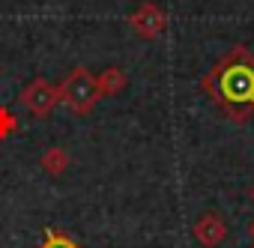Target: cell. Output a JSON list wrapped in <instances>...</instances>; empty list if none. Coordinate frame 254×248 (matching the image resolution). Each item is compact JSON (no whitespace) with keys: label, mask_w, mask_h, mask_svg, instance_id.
<instances>
[{"label":"cell","mask_w":254,"mask_h":248,"mask_svg":"<svg viewBox=\"0 0 254 248\" xmlns=\"http://www.w3.org/2000/svg\"><path fill=\"white\" fill-rule=\"evenodd\" d=\"M39 165H42V171H48L51 177H60V174H66V168H69V153H66L63 147H51V150L42 153Z\"/></svg>","instance_id":"cell-7"},{"label":"cell","mask_w":254,"mask_h":248,"mask_svg":"<svg viewBox=\"0 0 254 248\" xmlns=\"http://www.w3.org/2000/svg\"><path fill=\"white\" fill-rule=\"evenodd\" d=\"M21 102L33 117H51L54 108L60 105V87L51 84L48 78H33L21 90Z\"/></svg>","instance_id":"cell-3"},{"label":"cell","mask_w":254,"mask_h":248,"mask_svg":"<svg viewBox=\"0 0 254 248\" xmlns=\"http://www.w3.org/2000/svg\"><path fill=\"white\" fill-rule=\"evenodd\" d=\"M99 99H102V93H99L96 75L84 66H75L60 84V105L66 111H72L75 117H87Z\"/></svg>","instance_id":"cell-2"},{"label":"cell","mask_w":254,"mask_h":248,"mask_svg":"<svg viewBox=\"0 0 254 248\" xmlns=\"http://www.w3.org/2000/svg\"><path fill=\"white\" fill-rule=\"evenodd\" d=\"M129 27L141 36V39H159L162 30L168 27V15L159 3H153V0H147V3H141L132 15H129Z\"/></svg>","instance_id":"cell-4"},{"label":"cell","mask_w":254,"mask_h":248,"mask_svg":"<svg viewBox=\"0 0 254 248\" xmlns=\"http://www.w3.org/2000/svg\"><path fill=\"white\" fill-rule=\"evenodd\" d=\"M15 129H18V120L12 117V111L9 108H0V141L9 138Z\"/></svg>","instance_id":"cell-9"},{"label":"cell","mask_w":254,"mask_h":248,"mask_svg":"<svg viewBox=\"0 0 254 248\" xmlns=\"http://www.w3.org/2000/svg\"><path fill=\"white\" fill-rule=\"evenodd\" d=\"M96 84H99V93L102 96H117L120 90H126L129 78H126V72L120 66H108L102 75H96Z\"/></svg>","instance_id":"cell-6"},{"label":"cell","mask_w":254,"mask_h":248,"mask_svg":"<svg viewBox=\"0 0 254 248\" xmlns=\"http://www.w3.org/2000/svg\"><path fill=\"white\" fill-rule=\"evenodd\" d=\"M251 203H254V188H251Z\"/></svg>","instance_id":"cell-11"},{"label":"cell","mask_w":254,"mask_h":248,"mask_svg":"<svg viewBox=\"0 0 254 248\" xmlns=\"http://www.w3.org/2000/svg\"><path fill=\"white\" fill-rule=\"evenodd\" d=\"M251 248H254V245H251Z\"/></svg>","instance_id":"cell-12"},{"label":"cell","mask_w":254,"mask_h":248,"mask_svg":"<svg viewBox=\"0 0 254 248\" xmlns=\"http://www.w3.org/2000/svg\"><path fill=\"white\" fill-rule=\"evenodd\" d=\"M191 233H194V239H197L203 248H215V245H221V242L227 239V224H224V218H221L218 212H203V215L194 221Z\"/></svg>","instance_id":"cell-5"},{"label":"cell","mask_w":254,"mask_h":248,"mask_svg":"<svg viewBox=\"0 0 254 248\" xmlns=\"http://www.w3.org/2000/svg\"><path fill=\"white\" fill-rule=\"evenodd\" d=\"M42 248H81L72 236H66V233H60V230H48L45 233V242H42Z\"/></svg>","instance_id":"cell-8"},{"label":"cell","mask_w":254,"mask_h":248,"mask_svg":"<svg viewBox=\"0 0 254 248\" xmlns=\"http://www.w3.org/2000/svg\"><path fill=\"white\" fill-rule=\"evenodd\" d=\"M248 233H251V239H254V221H251V227H248Z\"/></svg>","instance_id":"cell-10"},{"label":"cell","mask_w":254,"mask_h":248,"mask_svg":"<svg viewBox=\"0 0 254 248\" xmlns=\"http://www.w3.org/2000/svg\"><path fill=\"white\" fill-rule=\"evenodd\" d=\"M203 84L227 117L248 120L254 114V54L245 45L230 48Z\"/></svg>","instance_id":"cell-1"}]
</instances>
